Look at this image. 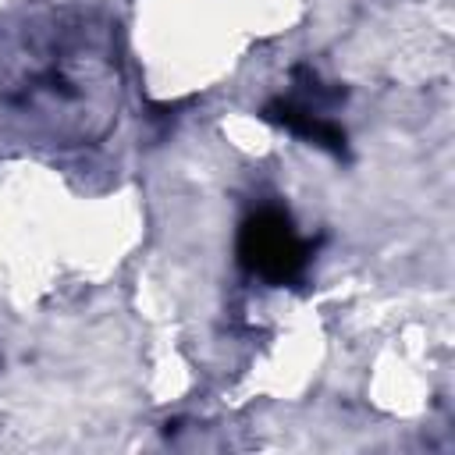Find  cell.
I'll list each match as a JSON object with an SVG mask.
<instances>
[{"instance_id": "1", "label": "cell", "mask_w": 455, "mask_h": 455, "mask_svg": "<svg viewBox=\"0 0 455 455\" xmlns=\"http://www.w3.org/2000/svg\"><path fill=\"white\" fill-rule=\"evenodd\" d=\"M117 110L121 57L107 11L53 0L0 21V146H92Z\"/></svg>"}, {"instance_id": "2", "label": "cell", "mask_w": 455, "mask_h": 455, "mask_svg": "<svg viewBox=\"0 0 455 455\" xmlns=\"http://www.w3.org/2000/svg\"><path fill=\"white\" fill-rule=\"evenodd\" d=\"M238 263L249 277H259L263 284L284 288L295 284L309 259H313V242L299 235L295 220L281 206H259L252 210L235 238Z\"/></svg>"}, {"instance_id": "3", "label": "cell", "mask_w": 455, "mask_h": 455, "mask_svg": "<svg viewBox=\"0 0 455 455\" xmlns=\"http://www.w3.org/2000/svg\"><path fill=\"white\" fill-rule=\"evenodd\" d=\"M295 92H288V96H274L259 114H263V121H270V124H281L284 132H291L295 139H302V142H309V146H320V149H327V153H334V156H345L348 153V135H345V128L327 114V107L341 96L338 89H323L320 85V78L313 75V71H306V68H299L295 71Z\"/></svg>"}]
</instances>
